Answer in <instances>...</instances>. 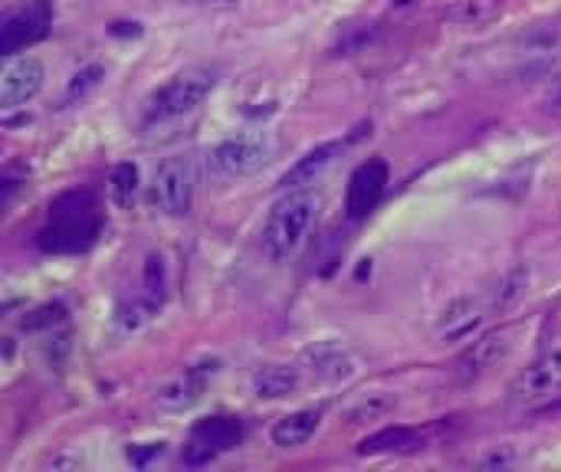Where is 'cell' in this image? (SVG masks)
<instances>
[{"instance_id":"1","label":"cell","mask_w":561,"mask_h":472,"mask_svg":"<svg viewBox=\"0 0 561 472\" xmlns=\"http://www.w3.org/2000/svg\"><path fill=\"white\" fill-rule=\"evenodd\" d=\"M322 214V197L312 187L302 191H286L273 207L263 223V256L273 266H286L289 260L299 256V250L309 243L316 223Z\"/></svg>"},{"instance_id":"2","label":"cell","mask_w":561,"mask_h":472,"mask_svg":"<svg viewBox=\"0 0 561 472\" xmlns=\"http://www.w3.org/2000/svg\"><path fill=\"white\" fill-rule=\"evenodd\" d=\"M95 237H99V214L92 194L69 191L49 207V220L36 233V246L43 253L72 256V253H85L95 243Z\"/></svg>"},{"instance_id":"3","label":"cell","mask_w":561,"mask_h":472,"mask_svg":"<svg viewBox=\"0 0 561 472\" xmlns=\"http://www.w3.org/2000/svg\"><path fill=\"white\" fill-rule=\"evenodd\" d=\"M217 89V69L210 66H187L174 72L168 82H161L145 102H141V122L145 125H168L178 118H187L197 112L210 92Z\"/></svg>"},{"instance_id":"4","label":"cell","mask_w":561,"mask_h":472,"mask_svg":"<svg viewBox=\"0 0 561 472\" xmlns=\"http://www.w3.org/2000/svg\"><path fill=\"white\" fill-rule=\"evenodd\" d=\"M273 154H276L273 135L263 128H253V131H240V135L224 138L207 158H210V171L217 177L240 181V177L260 174L273 161Z\"/></svg>"},{"instance_id":"5","label":"cell","mask_w":561,"mask_h":472,"mask_svg":"<svg viewBox=\"0 0 561 472\" xmlns=\"http://www.w3.org/2000/svg\"><path fill=\"white\" fill-rule=\"evenodd\" d=\"M197 191V164L191 154H171L158 164L151 181V204L164 217H187Z\"/></svg>"},{"instance_id":"6","label":"cell","mask_w":561,"mask_h":472,"mask_svg":"<svg viewBox=\"0 0 561 472\" xmlns=\"http://www.w3.org/2000/svg\"><path fill=\"white\" fill-rule=\"evenodd\" d=\"M247 440V424L240 417H204L191 427V437L184 444V467L201 470L210 467L217 457L237 450Z\"/></svg>"},{"instance_id":"7","label":"cell","mask_w":561,"mask_h":472,"mask_svg":"<svg viewBox=\"0 0 561 472\" xmlns=\"http://www.w3.org/2000/svg\"><path fill=\"white\" fill-rule=\"evenodd\" d=\"M556 394H561V335L529 361L526 371L516 375V381L510 384V404L539 407Z\"/></svg>"},{"instance_id":"8","label":"cell","mask_w":561,"mask_h":472,"mask_svg":"<svg viewBox=\"0 0 561 472\" xmlns=\"http://www.w3.org/2000/svg\"><path fill=\"white\" fill-rule=\"evenodd\" d=\"M53 16H56L53 0H30L20 10H13L0 26V53L3 56H20L23 49L46 39L49 30H53Z\"/></svg>"},{"instance_id":"9","label":"cell","mask_w":561,"mask_h":472,"mask_svg":"<svg viewBox=\"0 0 561 472\" xmlns=\"http://www.w3.org/2000/svg\"><path fill=\"white\" fill-rule=\"evenodd\" d=\"M391 184V168L385 158H368L365 164L355 168V174L348 177V191H345V214L352 220H365L368 214L378 210V204L385 200Z\"/></svg>"},{"instance_id":"10","label":"cell","mask_w":561,"mask_h":472,"mask_svg":"<svg viewBox=\"0 0 561 472\" xmlns=\"http://www.w3.org/2000/svg\"><path fill=\"white\" fill-rule=\"evenodd\" d=\"M46 66L36 56H7V66L0 72V108L13 112L33 102L43 92Z\"/></svg>"},{"instance_id":"11","label":"cell","mask_w":561,"mask_h":472,"mask_svg":"<svg viewBox=\"0 0 561 472\" xmlns=\"http://www.w3.org/2000/svg\"><path fill=\"white\" fill-rule=\"evenodd\" d=\"M217 375H220V361H217V358H204V361L184 368V375H178L171 384L161 388L158 407H161V411H171V414L191 411L194 404L204 401V394H207V388H210V381H214Z\"/></svg>"},{"instance_id":"12","label":"cell","mask_w":561,"mask_h":472,"mask_svg":"<svg viewBox=\"0 0 561 472\" xmlns=\"http://www.w3.org/2000/svg\"><path fill=\"white\" fill-rule=\"evenodd\" d=\"M513 329H496V332H486L483 338H477L460 358H457V365H454V375H457V381H463V384H473V381H480L483 375H490L500 361H506L510 358V352H513Z\"/></svg>"},{"instance_id":"13","label":"cell","mask_w":561,"mask_h":472,"mask_svg":"<svg viewBox=\"0 0 561 472\" xmlns=\"http://www.w3.org/2000/svg\"><path fill=\"white\" fill-rule=\"evenodd\" d=\"M299 365H302L306 378L322 381V384H342V381H352L358 375L355 355L339 342H319V345L306 348Z\"/></svg>"},{"instance_id":"14","label":"cell","mask_w":561,"mask_h":472,"mask_svg":"<svg viewBox=\"0 0 561 472\" xmlns=\"http://www.w3.org/2000/svg\"><path fill=\"white\" fill-rule=\"evenodd\" d=\"M345 145L348 141H325V145H316V148H309L286 174H283V181H279V187L283 191H302V187H312V184H319L322 181V174L339 161V154L345 151Z\"/></svg>"},{"instance_id":"15","label":"cell","mask_w":561,"mask_h":472,"mask_svg":"<svg viewBox=\"0 0 561 472\" xmlns=\"http://www.w3.org/2000/svg\"><path fill=\"white\" fill-rule=\"evenodd\" d=\"M486 319V302L480 296H463L457 302H450L437 322V338L440 342H463L470 338Z\"/></svg>"},{"instance_id":"16","label":"cell","mask_w":561,"mask_h":472,"mask_svg":"<svg viewBox=\"0 0 561 472\" xmlns=\"http://www.w3.org/2000/svg\"><path fill=\"white\" fill-rule=\"evenodd\" d=\"M322 407H302V411H293V414H286V417H279L276 424H273V447H279V450H299V447H306L316 434H319V427H322Z\"/></svg>"},{"instance_id":"17","label":"cell","mask_w":561,"mask_h":472,"mask_svg":"<svg viewBox=\"0 0 561 472\" xmlns=\"http://www.w3.org/2000/svg\"><path fill=\"white\" fill-rule=\"evenodd\" d=\"M306 381L302 365H266L253 375V394L260 401H283L296 394Z\"/></svg>"},{"instance_id":"18","label":"cell","mask_w":561,"mask_h":472,"mask_svg":"<svg viewBox=\"0 0 561 472\" xmlns=\"http://www.w3.org/2000/svg\"><path fill=\"white\" fill-rule=\"evenodd\" d=\"M424 450V434L414 427H385L378 434H371L368 440H362L358 453L362 457H378V453H414Z\"/></svg>"},{"instance_id":"19","label":"cell","mask_w":561,"mask_h":472,"mask_svg":"<svg viewBox=\"0 0 561 472\" xmlns=\"http://www.w3.org/2000/svg\"><path fill=\"white\" fill-rule=\"evenodd\" d=\"M138 191H141L138 164H131V161L115 164L112 174H108V200H112L118 210H131V207L138 204Z\"/></svg>"},{"instance_id":"20","label":"cell","mask_w":561,"mask_h":472,"mask_svg":"<svg viewBox=\"0 0 561 472\" xmlns=\"http://www.w3.org/2000/svg\"><path fill=\"white\" fill-rule=\"evenodd\" d=\"M529 286H533V269L526 263L513 266L503 279H500V289H496V299H493V309L496 312H513L526 302L529 296Z\"/></svg>"},{"instance_id":"21","label":"cell","mask_w":561,"mask_h":472,"mask_svg":"<svg viewBox=\"0 0 561 472\" xmlns=\"http://www.w3.org/2000/svg\"><path fill=\"white\" fill-rule=\"evenodd\" d=\"M154 312H158V306H154L151 299H145V296L125 299V302H118V309H115V325H118L122 332H138L141 325H148V322L154 319Z\"/></svg>"},{"instance_id":"22","label":"cell","mask_w":561,"mask_h":472,"mask_svg":"<svg viewBox=\"0 0 561 472\" xmlns=\"http://www.w3.org/2000/svg\"><path fill=\"white\" fill-rule=\"evenodd\" d=\"M102 79H105V69H102L99 62L82 66L79 72H72V79H69V85H66V95H62V105H76V102H82L92 89H99V85H102Z\"/></svg>"},{"instance_id":"23","label":"cell","mask_w":561,"mask_h":472,"mask_svg":"<svg viewBox=\"0 0 561 472\" xmlns=\"http://www.w3.org/2000/svg\"><path fill=\"white\" fill-rule=\"evenodd\" d=\"M145 299H151L158 309L164 306V299H168V266H164V260L158 256V253H151L148 260H145V292H141Z\"/></svg>"},{"instance_id":"24","label":"cell","mask_w":561,"mask_h":472,"mask_svg":"<svg viewBox=\"0 0 561 472\" xmlns=\"http://www.w3.org/2000/svg\"><path fill=\"white\" fill-rule=\"evenodd\" d=\"M394 407V398H388V394H368V398H362L352 411H348V427H358V424H368V421H381L388 411Z\"/></svg>"},{"instance_id":"25","label":"cell","mask_w":561,"mask_h":472,"mask_svg":"<svg viewBox=\"0 0 561 472\" xmlns=\"http://www.w3.org/2000/svg\"><path fill=\"white\" fill-rule=\"evenodd\" d=\"M66 322V309L59 306V302H49V306H39L36 312H30L23 322H20V329L23 332H49V329H56V325H62Z\"/></svg>"},{"instance_id":"26","label":"cell","mask_w":561,"mask_h":472,"mask_svg":"<svg viewBox=\"0 0 561 472\" xmlns=\"http://www.w3.org/2000/svg\"><path fill=\"white\" fill-rule=\"evenodd\" d=\"M164 457V444H141V447H128V463L145 470L151 460H161Z\"/></svg>"},{"instance_id":"27","label":"cell","mask_w":561,"mask_h":472,"mask_svg":"<svg viewBox=\"0 0 561 472\" xmlns=\"http://www.w3.org/2000/svg\"><path fill=\"white\" fill-rule=\"evenodd\" d=\"M516 463H519V460H516V453H510V450H503V453L496 450V453H490V457L480 460L483 470H510V467H516Z\"/></svg>"},{"instance_id":"28","label":"cell","mask_w":561,"mask_h":472,"mask_svg":"<svg viewBox=\"0 0 561 472\" xmlns=\"http://www.w3.org/2000/svg\"><path fill=\"white\" fill-rule=\"evenodd\" d=\"M53 470H82V460H53Z\"/></svg>"},{"instance_id":"29","label":"cell","mask_w":561,"mask_h":472,"mask_svg":"<svg viewBox=\"0 0 561 472\" xmlns=\"http://www.w3.org/2000/svg\"><path fill=\"white\" fill-rule=\"evenodd\" d=\"M184 3H191V7H230L237 0H184Z\"/></svg>"}]
</instances>
